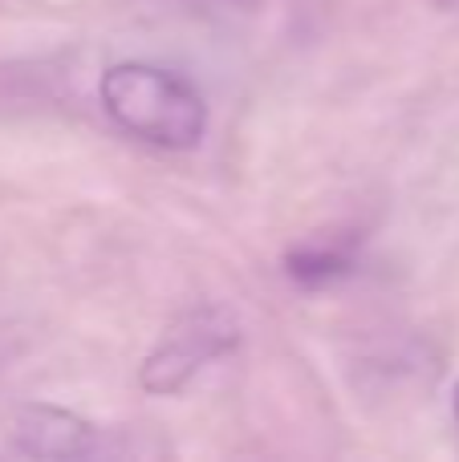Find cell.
I'll return each mask as SVG.
<instances>
[{"mask_svg":"<svg viewBox=\"0 0 459 462\" xmlns=\"http://www.w3.org/2000/svg\"><path fill=\"white\" fill-rule=\"evenodd\" d=\"M102 110L130 138L163 151H192L208 134L203 94L175 69L151 61H118L98 81Z\"/></svg>","mask_w":459,"mask_h":462,"instance_id":"cell-1","label":"cell"},{"mask_svg":"<svg viewBox=\"0 0 459 462\" xmlns=\"http://www.w3.org/2000/svg\"><path fill=\"white\" fill-rule=\"evenodd\" d=\"M240 341V325L228 309L220 304H203V309H187L167 333L159 337L143 361V385L151 393H175L200 374L208 361L224 357Z\"/></svg>","mask_w":459,"mask_h":462,"instance_id":"cell-2","label":"cell"},{"mask_svg":"<svg viewBox=\"0 0 459 462\" xmlns=\"http://www.w3.org/2000/svg\"><path fill=\"white\" fill-rule=\"evenodd\" d=\"M8 439L37 458H81L98 447V430L86 418L57 406H24L13 414Z\"/></svg>","mask_w":459,"mask_h":462,"instance_id":"cell-3","label":"cell"},{"mask_svg":"<svg viewBox=\"0 0 459 462\" xmlns=\"http://www.w3.org/2000/svg\"><path fill=\"white\" fill-rule=\"evenodd\" d=\"M452 410H455V422H459V385H455V393H452Z\"/></svg>","mask_w":459,"mask_h":462,"instance_id":"cell-4","label":"cell"}]
</instances>
